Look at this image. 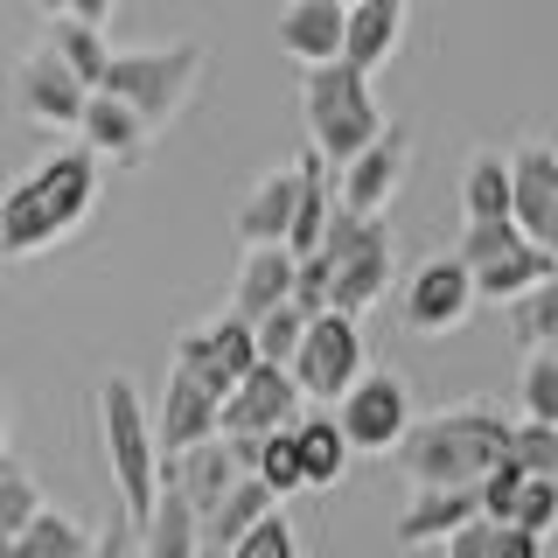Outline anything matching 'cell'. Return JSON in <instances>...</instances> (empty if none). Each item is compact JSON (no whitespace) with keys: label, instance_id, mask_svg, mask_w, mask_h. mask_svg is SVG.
Segmentation results:
<instances>
[{"label":"cell","instance_id":"cell-1","mask_svg":"<svg viewBox=\"0 0 558 558\" xmlns=\"http://www.w3.org/2000/svg\"><path fill=\"white\" fill-rule=\"evenodd\" d=\"M98 203V154L92 147H63L49 161H35V174L0 196V258H35L49 244H63L92 217Z\"/></svg>","mask_w":558,"mask_h":558},{"label":"cell","instance_id":"cell-2","mask_svg":"<svg viewBox=\"0 0 558 558\" xmlns=\"http://www.w3.org/2000/svg\"><path fill=\"white\" fill-rule=\"evenodd\" d=\"M502 453H510V418L496 405H447L412 418L391 461L412 475V488H453V482H482V468H496Z\"/></svg>","mask_w":558,"mask_h":558},{"label":"cell","instance_id":"cell-3","mask_svg":"<svg viewBox=\"0 0 558 558\" xmlns=\"http://www.w3.org/2000/svg\"><path fill=\"white\" fill-rule=\"evenodd\" d=\"M301 119H307V140H314V154H322L328 168H342L349 154H363L384 133L371 70H356L349 57L307 63V77H301Z\"/></svg>","mask_w":558,"mask_h":558},{"label":"cell","instance_id":"cell-4","mask_svg":"<svg viewBox=\"0 0 558 558\" xmlns=\"http://www.w3.org/2000/svg\"><path fill=\"white\" fill-rule=\"evenodd\" d=\"M98 426H105V453H112L119 510L140 523L154 510V496H161V447H154V426H147V405H140L133 377L98 384Z\"/></svg>","mask_w":558,"mask_h":558},{"label":"cell","instance_id":"cell-5","mask_svg":"<svg viewBox=\"0 0 558 558\" xmlns=\"http://www.w3.org/2000/svg\"><path fill=\"white\" fill-rule=\"evenodd\" d=\"M314 252L328 266V307L363 314L384 301V287H391V231H384V217H356V209L336 203Z\"/></svg>","mask_w":558,"mask_h":558},{"label":"cell","instance_id":"cell-6","mask_svg":"<svg viewBox=\"0 0 558 558\" xmlns=\"http://www.w3.org/2000/svg\"><path fill=\"white\" fill-rule=\"evenodd\" d=\"M196 77H203V43H161V49H126V57L112 49V70H105L98 92L126 98L133 112L147 119L154 133H161L168 119L189 105Z\"/></svg>","mask_w":558,"mask_h":558},{"label":"cell","instance_id":"cell-7","mask_svg":"<svg viewBox=\"0 0 558 558\" xmlns=\"http://www.w3.org/2000/svg\"><path fill=\"white\" fill-rule=\"evenodd\" d=\"M287 371H293V384L307 391V405H336L349 384L363 377V328H356V314H342V307L307 314L301 349H293Z\"/></svg>","mask_w":558,"mask_h":558},{"label":"cell","instance_id":"cell-8","mask_svg":"<svg viewBox=\"0 0 558 558\" xmlns=\"http://www.w3.org/2000/svg\"><path fill=\"white\" fill-rule=\"evenodd\" d=\"M336 426H342L349 453H391L412 426V384L398 371H363L336 398Z\"/></svg>","mask_w":558,"mask_h":558},{"label":"cell","instance_id":"cell-9","mask_svg":"<svg viewBox=\"0 0 558 558\" xmlns=\"http://www.w3.org/2000/svg\"><path fill=\"white\" fill-rule=\"evenodd\" d=\"M301 412H307V391L293 384L287 363H252V371L238 377V391H223V405H217V433L258 440V433H272V426H293Z\"/></svg>","mask_w":558,"mask_h":558},{"label":"cell","instance_id":"cell-10","mask_svg":"<svg viewBox=\"0 0 558 558\" xmlns=\"http://www.w3.org/2000/svg\"><path fill=\"white\" fill-rule=\"evenodd\" d=\"M84 98H92V84L70 70L57 49H28L22 63H14V112L35 119V126H57V133H77L84 119Z\"/></svg>","mask_w":558,"mask_h":558},{"label":"cell","instance_id":"cell-11","mask_svg":"<svg viewBox=\"0 0 558 558\" xmlns=\"http://www.w3.org/2000/svg\"><path fill=\"white\" fill-rule=\"evenodd\" d=\"M258 363V336H252V322L244 314H223V322H203V328H189L182 342H174V371H189L203 384V391H238V377Z\"/></svg>","mask_w":558,"mask_h":558},{"label":"cell","instance_id":"cell-12","mask_svg":"<svg viewBox=\"0 0 558 558\" xmlns=\"http://www.w3.org/2000/svg\"><path fill=\"white\" fill-rule=\"evenodd\" d=\"M468 314H475V272L461 266V252L426 258V266L405 279V328L412 336H447Z\"/></svg>","mask_w":558,"mask_h":558},{"label":"cell","instance_id":"cell-13","mask_svg":"<svg viewBox=\"0 0 558 558\" xmlns=\"http://www.w3.org/2000/svg\"><path fill=\"white\" fill-rule=\"evenodd\" d=\"M510 217H517L523 238L545 244L558 258V154L545 140H531V147L510 154Z\"/></svg>","mask_w":558,"mask_h":558},{"label":"cell","instance_id":"cell-14","mask_svg":"<svg viewBox=\"0 0 558 558\" xmlns=\"http://www.w3.org/2000/svg\"><path fill=\"white\" fill-rule=\"evenodd\" d=\"M405 161H412L405 133L384 126L363 154H349V161H342V209H356V217H384V203H391L398 182H405Z\"/></svg>","mask_w":558,"mask_h":558},{"label":"cell","instance_id":"cell-15","mask_svg":"<svg viewBox=\"0 0 558 558\" xmlns=\"http://www.w3.org/2000/svg\"><path fill=\"white\" fill-rule=\"evenodd\" d=\"M217 405H223L217 391H203L189 371H174L168 391H161V412H154V447H161V461H174V453H189L196 440H209V433H217Z\"/></svg>","mask_w":558,"mask_h":558},{"label":"cell","instance_id":"cell-16","mask_svg":"<svg viewBox=\"0 0 558 558\" xmlns=\"http://www.w3.org/2000/svg\"><path fill=\"white\" fill-rule=\"evenodd\" d=\"M293 266H301V258H293L287 244H244L238 287H231V314L258 322V314H272L279 301H293Z\"/></svg>","mask_w":558,"mask_h":558},{"label":"cell","instance_id":"cell-17","mask_svg":"<svg viewBox=\"0 0 558 558\" xmlns=\"http://www.w3.org/2000/svg\"><path fill=\"white\" fill-rule=\"evenodd\" d=\"M468 517H482V496L475 482H453V488H412L405 517H398V545H440V537H453Z\"/></svg>","mask_w":558,"mask_h":558},{"label":"cell","instance_id":"cell-18","mask_svg":"<svg viewBox=\"0 0 558 558\" xmlns=\"http://www.w3.org/2000/svg\"><path fill=\"white\" fill-rule=\"evenodd\" d=\"M405 8H412V0H349V14H342V57L377 77V70L391 63L398 35H405Z\"/></svg>","mask_w":558,"mask_h":558},{"label":"cell","instance_id":"cell-19","mask_svg":"<svg viewBox=\"0 0 558 558\" xmlns=\"http://www.w3.org/2000/svg\"><path fill=\"white\" fill-rule=\"evenodd\" d=\"M342 0H287L279 8V49H287L293 63H328V57H342Z\"/></svg>","mask_w":558,"mask_h":558},{"label":"cell","instance_id":"cell-20","mask_svg":"<svg viewBox=\"0 0 558 558\" xmlns=\"http://www.w3.org/2000/svg\"><path fill=\"white\" fill-rule=\"evenodd\" d=\"M77 133H84V147H92L98 161H140V154H147V140H154L147 119H140L126 98H112V92H92V98H84Z\"/></svg>","mask_w":558,"mask_h":558},{"label":"cell","instance_id":"cell-21","mask_svg":"<svg viewBox=\"0 0 558 558\" xmlns=\"http://www.w3.org/2000/svg\"><path fill=\"white\" fill-rule=\"evenodd\" d=\"M551 266H558V258L545 252V244H531V238H510V244H496L488 258H475L468 272H475V301H502V307H510L517 293H531L537 279L551 272Z\"/></svg>","mask_w":558,"mask_h":558},{"label":"cell","instance_id":"cell-22","mask_svg":"<svg viewBox=\"0 0 558 558\" xmlns=\"http://www.w3.org/2000/svg\"><path fill=\"white\" fill-rule=\"evenodd\" d=\"M293 196H301V168L258 174V182L244 189V203H238V244H287Z\"/></svg>","mask_w":558,"mask_h":558},{"label":"cell","instance_id":"cell-23","mask_svg":"<svg viewBox=\"0 0 558 558\" xmlns=\"http://www.w3.org/2000/svg\"><path fill=\"white\" fill-rule=\"evenodd\" d=\"M133 531H140V551L147 558H196V545H203V517H196V502H189L174 482H161L154 510L140 517Z\"/></svg>","mask_w":558,"mask_h":558},{"label":"cell","instance_id":"cell-24","mask_svg":"<svg viewBox=\"0 0 558 558\" xmlns=\"http://www.w3.org/2000/svg\"><path fill=\"white\" fill-rule=\"evenodd\" d=\"M293 447H301V488H336L342 468H349V440L336 426V412L307 405L301 418H293Z\"/></svg>","mask_w":558,"mask_h":558},{"label":"cell","instance_id":"cell-25","mask_svg":"<svg viewBox=\"0 0 558 558\" xmlns=\"http://www.w3.org/2000/svg\"><path fill=\"white\" fill-rule=\"evenodd\" d=\"M272 502H279V496H272V488L258 482V475H238V482H231V488H223V496H217V502L203 510V545L231 551L238 537H244V531H252L258 517L272 510Z\"/></svg>","mask_w":558,"mask_h":558},{"label":"cell","instance_id":"cell-26","mask_svg":"<svg viewBox=\"0 0 558 558\" xmlns=\"http://www.w3.org/2000/svg\"><path fill=\"white\" fill-rule=\"evenodd\" d=\"M293 168H301V196H293V223H287V252L293 258H307L314 252V244H322V231H328V209H336V203H328V161H322V154H301V161H293Z\"/></svg>","mask_w":558,"mask_h":558},{"label":"cell","instance_id":"cell-27","mask_svg":"<svg viewBox=\"0 0 558 558\" xmlns=\"http://www.w3.org/2000/svg\"><path fill=\"white\" fill-rule=\"evenodd\" d=\"M482 217H510V154H468L461 168V223Z\"/></svg>","mask_w":558,"mask_h":558},{"label":"cell","instance_id":"cell-28","mask_svg":"<svg viewBox=\"0 0 558 558\" xmlns=\"http://www.w3.org/2000/svg\"><path fill=\"white\" fill-rule=\"evenodd\" d=\"M92 551V537H84V523H70L63 510H35L22 531L8 537V558H84Z\"/></svg>","mask_w":558,"mask_h":558},{"label":"cell","instance_id":"cell-29","mask_svg":"<svg viewBox=\"0 0 558 558\" xmlns=\"http://www.w3.org/2000/svg\"><path fill=\"white\" fill-rule=\"evenodd\" d=\"M49 49L77 70L84 84H105V70H112V43H105V28H92V22H77V14H49Z\"/></svg>","mask_w":558,"mask_h":558},{"label":"cell","instance_id":"cell-30","mask_svg":"<svg viewBox=\"0 0 558 558\" xmlns=\"http://www.w3.org/2000/svg\"><path fill=\"white\" fill-rule=\"evenodd\" d=\"M510 336H517L523 349L558 342V266L537 279L531 293H517V301H510Z\"/></svg>","mask_w":558,"mask_h":558},{"label":"cell","instance_id":"cell-31","mask_svg":"<svg viewBox=\"0 0 558 558\" xmlns=\"http://www.w3.org/2000/svg\"><path fill=\"white\" fill-rule=\"evenodd\" d=\"M252 475L266 482L272 496H293V488H301V447H293V426H272V433H258Z\"/></svg>","mask_w":558,"mask_h":558},{"label":"cell","instance_id":"cell-32","mask_svg":"<svg viewBox=\"0 0 558 558\" xmlns=\"http://www.w3.org/2000/svg\"><path fill=\"white\" fill-rule=\"evenodd\" d=\"M517 398H523V418H545V426H558V356H551V349H523Z\"/></svg>","mask_w":558,"mask_h":558},{"label":"cell","instance_id":"cell-33","mask_svg":"<svg viewBox=\"0 0 558 558\" xmlns=\"http://www.w3.org/2000/svg\"><path fill=\"white\" fill-rule=\"evenodd\" d=\"M510 531H523V537H551L558 531V475H523Z\"/></svg>","mask_w":558,"mask_h":558},{"label":"cell","instance_id":"cell-34","mask_svg":"<svg viewBox=\"0 0 558 558\" xmlns=\"http://www.w3.org/2000/svg\"><path fill=\"white\" fill-rule=\"evenodd\" d=\"M510 461L523 475H558V426H545V418H510Z\"/></svg>","mask_w":558,"mask_h":558},{"label":"cell","instance_id":"cell-35","mask_svg":"<svg viewBox=\"0 0 558 558\" xmlns=\"http://www.w3.org/2000/svg\"><path fill=\"white\" fill-rule=\"evenodd\" d=\"M301 328H307V314L293 307V301H279L272 314H258V322H252L258 363H293V349H301Z\"/></svg>","mask_w":558,"mask_h":558},{"label":"cell","instance_id":"cell-36","mask_svg":"<svg viewBox=\"0 0 558 558\" xmlns=\"http://www.w3.org/2000/svg\"><path fill=\"white\" fill-rule=\"evenodd\" d=\"M517 488H523V468L510 461V453H502L496 468H482V482H475V496H482V517H488V523H502V531H510Z\"/></svg>","mask_w":558,"mask_h":558},{"label":"cell","instance_id":"cell-37","mask_svg":"<svg viewBox=\"0 0 558 558\" xmlns=\"http://www.w3.org/2000/svg\"><path fill=\"white\" fill-rule=\"evenodd\" d=\"M35 510H43V488H35V475H22V468L0 461V537H14Z\"/></svg>","mask_w":558,"mask_h":558},{"label":"cell","instance_id":"cell-38","mask_svg":"<svg viewBox=\"0 0 558 558\" xmlns=\"http://www.w3.org/2000/svg\"><path fill=\"white\" fill-rule=\"evenodd\" d=\"M223 558H301V545H293L287 517L266 510V517H258V523H252V531H244V537H238V545L223 551Z\"/></svg>","mask_w":558,"mask_h":558},{"label":"cell","instance_id":"cell-39","mask_svg":"<svg viewBox=\"0 0 558 558\" xmlns=\"http://www.w3.org/2000/svg\"><path fill=\"white\" fill-rule=\"evenodd\" d=\"M496 537H502V523H488V517H468L453 537H440L447 558H496Z\"/></svg>","mask_w":558,"mask_h":558},{"label":"cell","instance_id":"cell-40","mask_svg":"<svg viewBox=\"0 0 558 558\" xmlns=\"http://www.w3.org/2000/svg\"><path fill=\"white\" fill-rule=\"evenodd\" d=\"M293 307H301V314H322L328 307V266H322V252H307L301 266H293Z\"/></svg>","mask_w":558,"mask_h":558},{"label":"cell","instance_id":"cell-41","mask_svg":"<svg viewBox=\"0 0 558 558\" xmlns=\"http://www.w3.org/2000/svg\"><path fill=\"white\" fill-rule=\"evenodd\" d=\"M84 558H147V551H140V531H133V517L119 510V523H112V531H105V537H98V545L84 551Z\"/></svg>","mask_w":558,"mask_h":558},{"label":"cell","instance_id":"cell-42","mask_svg":"<svg viewBox=\"0 0 558 558\" xmlns=\"http://www.w3.org/2000/svg\"><path fill=\"white\" fill-rule=\"evenodd\" d=\"M496 558H545V537H523V531H502V537H496Z\"/></svg>","mask_w":558,"mask_h":558},{"label":"cell","instance_id":"cell-43","mask_svg":"<svg viewBox=\"0 0 558 558\" xmlns=\"http://www.w3.org/2000/svg\"><path fill=\"white\" fill-rule=\"evenodd\" d=\"M112 8H119V0H70L63 14H77V22H92V28H105V22H112Z\"/></svg>","mask_w":558,"mask_h":558},{"label":"cell","instance_id":"cell-44","mask_svg":"<svg viewBox=\"0 0 558 558\" xmlns=\"http://www.w3.org/2000/svg\"><path fill=\"white\" fill-rule=\"evenodd\" d=\"M35 8H43V14H63V8H70V0H35Z\"/></svg>","mask_w":558,"mask_h":558},{"label":"cell","instance_id":"cell-45","mask_svg":"<svg viewBox=\"0 0 558 558\" xmlns=\"http://www.w3.org/2000/svg\"><path fill=\"white\" fill-rule=\"evenodd\" d=\"M0 447H8V405H0Z\"/></svg>","mask_w":558,"mask_h":558},{"label":"cell","instance_id":"cell-46","mask_svg":"<svg viewBox=\"0 0 558 558\" xmlns=\"http://www.w3.org/2000/svg\"><path fill=\"white\" fill-rule=\"evenodd\" d=\"M196 558H223V551H217V545H196Z\"/></svg>","mask_w":558,"mask_h":558},{"label":"cell","instance_id":"cell-47","mask_svg":"<svg viewBox=\"0 0 558 558\" xmlns=\"http://www.w3.org/2000/svg\"><path fill=\"white\" fill-rule=\"evenodd\" d=\"M342 8H349V0H342Z\"/></svg>","mask_w":558,"mask_h":558}]
</instances>
